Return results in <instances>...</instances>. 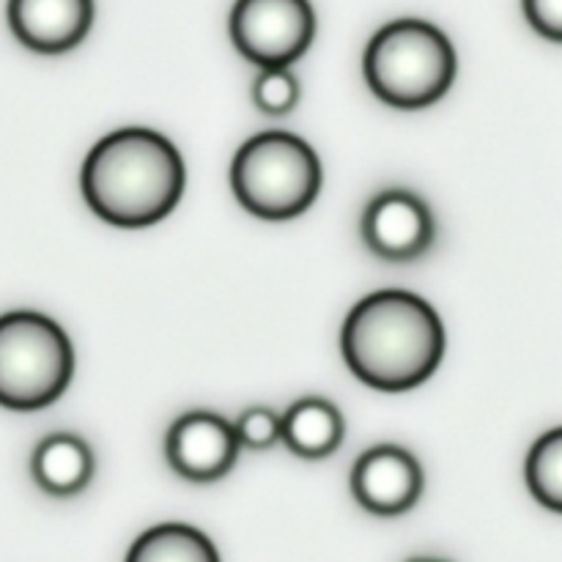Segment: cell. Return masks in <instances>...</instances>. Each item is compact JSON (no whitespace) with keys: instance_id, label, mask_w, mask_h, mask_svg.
Here are the masks:
<instances>
[{"instance_id":"1","label":"cell","mask_w":562,"mask_h":562,"mask_svg":"<svg viewBox=\"0 0 562 562\" xmlns=\"http://www.w3.org/2000/svg\"><path fill=\"white\" fill-rule=\"evenodd\" d=\"M346 366L382 393H406L434 376L445 355L437 311L412 291L387 289L351 307L340 333Z\"/></svg>"},{"instance_id":"2","label":"cell","mask_w":562,"mask_h":562,"mask_svg":"<svg viewBox=\"0 0 562 562\" xmlns=\"http://www.w3.org/2000/svg\"><path fill=\"white\" fill-rule=\"evenodd\" d=\"M187 173L173 143L146 126L102 137L80 173L82 198L99 220L119 228L159 223L184 195Z\"/></svg>"},{"instance_id":"3","label":"cell","mask_w":562,"mask_h":562,"mask_svg":"<svg viewBox=\"0 0 562 562\" xmlns=\"http://www.w3.org/2000/svg\"><path fill=\"white\" fill-rule=\"evenodd\" d=\"M362 71L384 104L420 110L450 91L459 58L450 38L426 20H395L368 42Z\"/></svg>"},{"instance_id":"4","label":"cell","mask_w":562,"mask_h":562,"mask_svg":"<svg viewBox=\"0 0 562 562\" xmlns=\"http://www.w3.org/2000/svg\"><path fill=\"white\" fill-rule=\"evenodd\" d=\"M231 187L247 214L261 220H294L322 192V162L302 137L261 132L236 151Z\"/></svg>"},{"instance_id":"5","label":"cell","mask_w":562,"mask_h":562,"mask_svg":"<svg viewBox=\"0 0 562 562\" xmlns=\"http://www.w3.org/2000/svg\"><path fill=\"white\" fill-rule=\"evenodd\" d=\"M75 373L69 335L33 311L0 316V406L38 412L55 404Z\"/></svg>"},{"instance_id":"6","label":"cell","mask_w":562,"mask_h":562,"mask_svg":"<svg viewBox=\"0 0 562 562\" xmlns=\"http://www.w3.org/2000/svg\"><path fill=\"white\" fill-rule=\"evenodd\" d=\"M231 42L250 64L291 66L316 36L311 0H236L231 9Z\"/></svg>"},{"instance_id":"7","label":"cell","mask_w":562,"mask_h":562,"mask_svg":"<svg viewBox=\"0 0 562 562\" xmlns=\"http://www.w3.org/2000/svg\"><path fill=\"white\" fill-rule=\"evenodd\" d=\"M362 241L382 261H417L437 239V220L420 195L409 190H384L362 214Z\"/></svg>"},{"instance_id":"8","label":"cell","mask_w":562,"mask_h":562,"mask_svg":"<svg viewBox=\"0 0 562 562\" xmlns=\"http://www.w3.org/2000/svg\"><path fill=\"white\" fill-rule=\"evenodd\" d=\"M239 448L236 428L206 409L181 415L165 439L170 470L190 483L223 481L236 467Z\"/></svg>"},{"instance_id":"9","label":"cell","mask_w":562,"mask_h":562,"mask_svg":"<svg viewBox=\"0 0 562 562\" xmlns=\"http://www.w3.org/2000/svg\"><path fill=\"white\" fill-rule=\"evenodd\" d=\"M351 494L368 514L401 516L420 499L423 470L409 450L376 445L357 459L351 470Z\"/></svg>"},{"instance_id":"10","label":"cell","mask_w":562,"mask_h":562,"mask_svg":"<svg viewBox=\"0 0 562 562\" xmlns=\"http://www.w3.org/2000/svg\"><path fill=\"white\" fill-rule=\"evenodd\" d=\"M5 14L22 47L60 55L88 36L93 25V0H9Z\"/></svg>"},{"instance_id":"11","label":"cell","mask_w":562,"mask_h":562,"mask_svg":"<svg viewBox=\"0 0 562 562\" xmlns=\"http://www.w3.org/2000/svg\"><path fill=\"white\" fill-rule=\"evenodd\" d=\"M31 475L49 497H75L93 477L91 448L77 434H49L33 450Z\"/></svg>"},{"instance_id":"12","label":"cell","mask_w":562,"mask_h":562,"mask_svg":"<svg viewBox=\"0 0 562 562\" xmlns=\"http://www.w3.org/2000/svg\"><path fill=\"white\" fill-rule=\"evenodd\" d=\"M346 434L344 415L327 398H302L283 415V445L300 459H327Z\"/></svg>"},{"instance_id":"13","label":"cell","mask_w":562,"mask_h":562,"mask_svg":"<svg viewBox=\"0 0 562 562\" xmlns=\"http://www.w3.org/2000/svg\"><path fill=\"white\" fill-rule=\"evenodd\" d=\"M126 562H220V554L195 527L159 525L132 543Z\"/></svg>"},{"instance_id":"14","label":"cell","mask_w":562,"mask_h":562,"mask_svg":"<svg viewBox=\"0 0 562 562\" xmlns=\"http://www.w3.org/2000/svg\"><path fill=\"white\" fill-rule=\"evenodd\" d=\"M525 477L530 494L543 508L562 514V428H552L532 445Z\"/></svg>"},{"instance_id":"15","label":"cell","mask_w":562,"mask_h":562,"mask_svg":"<svg viewBox=\"0 0 562 562\" xmlns=\"http://www.w3.org/2000/svg\"><path fill=\"white\" fill-rule=\"evenodd\" d=\"M300 80L289 66H267L252 82V99L267 115H285L300 104Z\"/></svg>"},{"instance_id":"16","label":"cell","mask_w":562,"mask_h":562,"mask_svg":"<svg viewBox=\"0 0 562 562\" xmlns=\"http://www.w3.org/2000/svg\"><path fill=\"white\" fill-rule=\"evenodd\" d=\"M236 437L241 448L250 450H269L278 442H283V417L267 406H250L234 423Z\"/></svg>"},{"instance_id":"17","label":"cell","mask_w":562,"mask_h":562,"mask_svg":"<svg viewBox=\"0 0 562 562\" xmlns=\"http://www.w3.org/2000/svg\"><path fill=\"white\" fill-rule=\"evenodd\" d=\"M532 31L562 44V0H521Z\"/></svg>"},{"instance_id":"18","label":"cell","mask_w":562,"mask_h":562,"mask_svg":"<svg viewBox=\"0 0 562 562\" xmlns=\"http://www.w3.org/2000/svg\"><path fill=\"white\" fill-rule=\"evenodd\" d=\"M409 562H450V560H439V558H415Z\"/></svg>"}]
</instances>
